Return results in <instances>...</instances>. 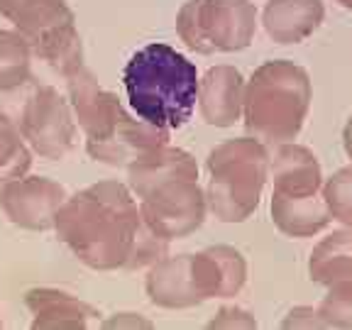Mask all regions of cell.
<instances>
[{"instance_id": "9", "label": "cell", "mask_w": 352, "mask_h": 330, "mask_svg": "<svg viewBox=\"0 0 352 330\" xmlns=\"http://www.w3.org/2000/svg\"><path fill=\"white\" fill-rule=\"evenodd\" d=\"M140 218L160 237L174 242L188 237L206 223L208 201L198 179H171L138 198Z\"/></svg>"}, {"instance_id": "16", "label": "cell", "mask_w": 352, "mask_h": 330, "mask_svg": "<svg viewBox=\"0 0 352 330\" xmlns=\"http://www.w3.org/2000/svg\"><path fill=\"white\" fill-rule=\"evenodd\" d=\"M325 20L323 0H267L262 8L264 32L274 44L306 42Z\"/></svg>"}, {"instance_id": "12", "label": "cell", "mask_w": 352, "mask_h": 330, "mask_svg": "<svg viewBox=\"0 0 352 330\" xmlns=\"http://www.w3.org/2000/svg\"><path fill=\"white\" fill-rule=\"evenodd\" d=\"M323 166L314 149L306 144L281 142L270 147V184L272 193L281 196H314L323 186Z\"/></svg>"}, {"instance_id": "21", "label": "cell", "mask_w": 352, "mask_h": 330, "mask_svg": "<svg viewBox=\"0 0 352 330\" xmlns=\"http://www.w3.org/2000/svg\"><path fill=\"white\" fill-rule=\"evenodd\" d=\"M330 218L345 228H352V164L340 166L338 171L323 179L320 186Z\"/></svg>"}, {"instance_id": "7", "label": "cell", "mask_w": 352, "mask_h": 330, "mask_svg": "<svg viewBox=\"0 0 352 330\" xmlns=\"http://www.w3.org/2000/svg\"><path fill=\"white\" fill-rule=\"evenodd\" d=\"M259 25L252 0H186L176 12V34L196 54L248 50Z\"/></svg>"}, {"instance_id": "15", "label": "cell", "mask_w": 352, "mask_h": 330, "mask_svg": "<svg viewBox=\"0 0 352 330\" xmlns=\"http://www.w3.org/2000/svg\"><path fill=\"white\" fill-rule=\"evenodd\" d=\"M34 330H81L98 318L91 303L54 286H34L25 294Z\"/></svg>"}, {"instance_id": "3", "label": "cell", "mask_w": 352, "mask_h": 330, "mask_svg": "<svg viewBox=\"0 0 352 330\" xmlns=\"http://www.w3.org/2000/svg\"><path fill=\"white\" fill-rule=\"evenodd\" d=\"M198 69L166 42H149L132 52L122 69L132 113L162 130H182L196 113Z\"/></svg>"}, {"instance_id": "11", "label": "cell", "mask_w": 352, "mask_h": 330, "mask_svg": "<svg viewBox=\"0 0 352 330\" xmlns=\"http://www.w3.org/2000/svg\"><path fill=\"white\" fill-rule=\"evenodd\" d=\"M245 81L240 69L230 64L210 66L204 76L198 78V98L196 108L201 120L210 127L237 125L242 120V100H245Z\"/></svg>"}, {"instance_id": "28", "label": "cell", "mask_w": 352, "mask_h": 330, "mask_svg": "<svg viewBox=\"0 0 352 330\" xmlns=\"http://www.w3.org/2000/svg\"><path fill=\"white\" fill-rule=\"evenodd\" d=\"M342 147H345L347 160H352V116L347 118L345 127H342Z\"/></svg>"}, {"instance_id": "2", "label": "cell", "mask_w": 352, "mask_h": 330, "mask_svg": "<svg viewBox=\"0 0 352 330\" xmlns=\"http://www.w3.org/2000/svg\"><path fill=\"white\" fill-rule=\"evenodd\" d=\"M66 98L74 110L78 130L86 140L91 160L108 166H127L135 157L166 144L169 130L154 127L132 116L118 94L100 88L98 78L86 64L66 74Z\"/></svg>"}, {"instance_id": "10", "label": "cell", "mask_w": 352, "mask_h": 330, "mask_svg": "<svg viewBox=\"0 0 352 330\" xmlns=\"http://www.w3.org/2000/svg\"><path fill=\"white\" fill-rule=\"evenodd\" d=\"M66 188L50 176L25 174L0 188V208L20 230L47 232L66 201Z\"/></svg>"}, {"instance_id": "8", "label": "cell", "mask_w": 352, "mask_h": 330, "mask_svg": "<svg viewBox=\"0 0 352 330\" xmlns=\"http://www.w3.org/2000/svg\"><path fill=\"white\" fill-rule=\"evenodd\" d=\"M17 127L32 154L52 162L64 160L78 140V122L69 98L54 86H37L28 96Z\"/></svg>"}, {"instance_id": "4", "label": "cell", "mask_w": 352, "mask_h": 330, "mask_svg": "<svg viewBox=\"0 0 352 330\" xmlns=\"http://www.w3.org/2000/svg\"><path fill=\"white\" fill-rule=\"evenodd\" d=\"M314 103V83L301 64L270 59L245 81L242 125L267 147L294 142L301 135Z\"/></svg>"}, {"instance_id": "20", "label": "cell", "mask_w": 352, "mask_h": 330, "mask_svg": "<svg viewBox=\"0 0 352 330\" xmlns=\"http://www.w3.org/2000/svg\"><path fill=\"white\" fill-rule=\"evenodd\" d=\"M32 157V149L22 140L17 122L10 120V116L0 110V188L20 179V176L30 174Z\"/></svg>"}, {"instance_id": "29", "label": "cell", "mask_w": 352, "mask_h": 330, "mask_svg": "<svg viewBox=\"0 0 352 330\" xmlns=\"http://www.w3.org/2000/svg\"><path fill=\"white\" fill-rule=\"evenodd\" d=\"M333 3H338V6L345 8L347 12H352V0H333Z\"/></svg>"}, {"instance_id": "30", "label": "cell", "mask_w": 352, "mask_h": 330, "mask_svg": "<svg viewBox=\"0 0 352 330\" xmlns=\"http://www.w3.org/2000/svg\"><path fill=\"white\" fill-rule=\"evenodd\" d=\"M0 328H3V318H0Z\"/></svg>"}, {"instance_id": "24", "label": "cell", "mask_w": 352, "mask_h": 330, "mask_svg": "<svg viewBox=\"0 0 352 330\" xmlns=\"http://www.w3.org/2000/svg\"><path fill=\"white\" fill-rule=\"evenodd\" d=\"M169 254V240L160 237L154 230H149L147 226H140L138 235L132 240L130 254H127V262L122 270L127 272H140V270H149L152 264H157L162 257Z\"/></svg>"}, {"instance_id": "17", "label": "cell", "mask_w": 352, "mask_h": 330, "mask_svg": "<svg viewBox=\"0 0 352 330\" xmlns=\"http://www.w3.org/2000/svg\"><path fill=\"white\" fill-rule=\"evenodd\" d=\"M270 215L276 230L286 237H294V240H306V237L320 235L333 223L328 206H325L320 193H314V196L272 193Z\"/></svg>"}, {"instance_id": "19", "label": "cell", "mask_w": 352, "mask_h": 330, "mask_svg": "<svg viewBox=\"0 0 352 330\" xmlns=\"http://www.w3.org/2000/svg\"><path fill=\"white\" fill-rule=\"evenodd\" d=\"M32 47L15 28L0 30V94L25 86L32 74Z\"/></svg>"}, {"instance_id": "27", "label": "cell", "mask_w": 352, "mask_h": 330, "mask_svg": "<svg viewBox=\"0 0 352 330\" xmlns=\"http://www.w3.org/2000/svg\"><path fill=\"white\" fill-rule=\"evenodd\" d=\"M100 328L103 330H152L154 323L149 318H144L142 314L120 311V314H113L100 320Z\"/></svg>"}, {"instance_id": "26", "label": "cell", "mask_w": 352, "mask_h": 330, "mask_svg": "<svg viewBox=\"0 0 352 330\" xmlns=\"http://www.w3.org/2000/svg\"><path fill=\"white\" fill-rule=\"evenodd\" d=\"M284 330H314V328H325L323 320L318 316V308L314 306H294L289 314L281 320Z\"/></svg>"}, {"instance_id": "22", "label": "cell", "mask_w": 352, "mask_h": 330, "mask_svg": "<svg viewBox=\"0 0 352 330\" xmlns=\"http://www.w3.org/2000/svg\"><path fill=\"white\" fill-rule=\"evenodd\" d=\"M210 254L215 257L220 267V274H223V298H232L245 289L248 284V259L232 245H213L208 248Z\"/></svg>"}, {"instance_id": "25", "label": "cell", "mask_w": 352, "mask_h": 330, "mask_svg": "<svg viewBox=\"0 0 352 330\" xmlns=\"http://www.w3.org/2000/svg\"><path fill=\"white\" fill-rule=\"evenodd\" d=\"M208 328H218V330H252L257 328V318H254L252 311L237 306H223L213 318L208 320Z\"/></svg>"}, {"instance_id": "5", "label": "cell", "mask_w": 352, "mask_h": 330, "mask_svg": "<svg viewBox=\"0 0 352 330\" xmlns=\"http://www.w3.org/2000/svg\"><path fill=\"white\" fill-rule=\"evenodd\" d=\"M208 213L220 223H245L262 204L270 184V147L252 135L215 144L206 157Z\"/></svg>"}, {"instance_id": "18", "label": "cell", "mask_w": 352, "mask_h": 330, "mask_svg": "<svg viewBox=\"0 0 352 330\" xmlns=\"http://www.w3.org/2000/svg\"><path fill=\"white\" fill-rule=\"evenodd\" d=\"M308 279L320 286L352 281V228L328 232L308 254Z\"/></svg>"}, {"instance_id": "13", "label": "cell", "mask_w": 352, "mask_h": 330, "mask_svg": "<svg viewBox=\"0 0 352 330\" xmlns=\"http://www.w3.org/2000/svg\"><path fill=\"white\" fill-rule=\"evenodd\" d=\"M144 294L154 306L166 311H184L206 303L193 279L191 254H166L152 264L144 276Z\"/></svg>"}, {"instance_id": "14", "label": "cell", "mask_w": 352, "mask_h": 330, "mask_svg": "<svg viewBox=\"0 0 352 330\" xmlns=\"http://www.w3.org/2000/svg\"><path fill=\"white\" fill-rule=\"evenodd\" d=\"M127 169V186L135 193V198H142L154 186H160L171 179H198V162L191 152L174 144H160L140 154Z\"/></svg>"}, {"instance_id": "1", "label": "cell", "mask_w": 352, "mask_h": 330, "mask_svg": "<svg viewBox=\"0 0 352 330\" xmlns=\"http://www.w3.org/2000/svg\"><path fill=\"white\" fill-rule=\"evenodd\" d=\"M140 226V206L130 186L105 179L66 196L52 230L88 270L116 272L125 267Z\"/></svg>"}, {"instance_id": "6", "label": "cell", "mask_w": 352, "mask_h": 330, "mask_svg": "<svg viewBox=\"0 0 352 330\" xmlns=\"http://www.w3.org/2000/svg\"><path fill=\"white\" fill-rule=\"evenodd\" d=\"M0 17L28 39L32 54L61 76L83 66V44L69 0H0Z\"/></svg>"}, {"instance_id": "23", "label": "cell", "mask_w": 352, "mask_h": 330, "mask_svg": "<svg viewBox=\"0 0 352 330\" xmlns=\"http://www.w3.org/2000/svg\"><path fill=\"white\" fill-rule=\"evenodd\" d=\"M318 316L325 328H352V281L328 286V294L318 303Z\"/></svg>"}]
</instances>
